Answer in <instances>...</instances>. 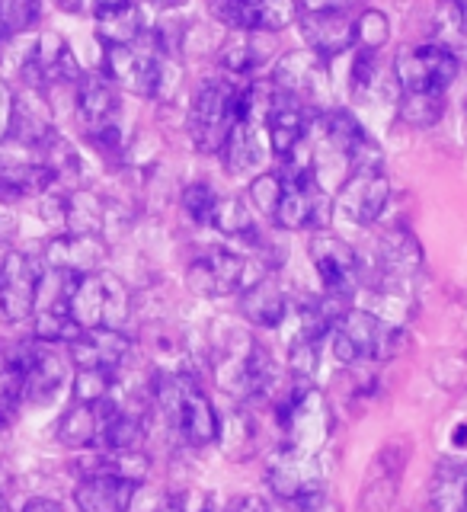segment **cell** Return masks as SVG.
Returning a JSON list of instances; mask_svg holds the SVG:
<instances>
[{
	"label": "cell",
	"mask_w": 467,
	"mask_h": 512,
	"mask_svg": "<svg viewBox=\"0 0 467 512\" xmlns=\"http://www.w3.org/2000/svg\"><path fill=\"white\" fill-rule=\"evenodd\" d=\"M272 84L285 96V100L298 103L301 109L317 112L330 100V71L327 58H320L311 48L301 52H288L279 58L276 71H272Z\"/></svg>",
	"instance_id": "cell-6"
},
{
	"label": "cell",
	"mask_w": 467,
	"mask_h": 512,
	"mask_svg": "<svg viewBox=\"0 0 467 512\" xmlns=\"http://www.w3.org/2000/svg\"><path fill=\"white\" fill-rule=\"evenodd\" d=\"M224 512H269V503L260 500V496H237V500L224 506Z\"/></svg>",
	"instance_id": "cell-46"
},
{
	"label": "cell",
	"mask_w": 467,
	"mask_h": 512,
	"mask_svg": "<svg viewBox=\"0 0 467 512\" xmlns=\"http://www.w3.org/2000/svg\"><path fill=\"white\" fill-rule=\"evenodd\" d=\"M308 116H314V112L301 109L298 103L285 100V96H282L279 106L272 109L269 119H266V138H269L272 154L288 157L304 138H308V132H311V119Z\"/></svg>",
	"instance_id": "cell-25"
},
{
	"label": "cell",
	"mask_w": 467,
	"mask_h": 512,
	"mask_svg": "<svg viewBox=\"0 0 467 512\" xmlns=\"http://www.w3.org/2000/svg\"><path fill=\"white\" fill-rule=\"evenodd\" d=\"M218 154L224 160V170L234 173V176L260 173L263 160H266V148H263V138H260V125H253V122H234V128L228 132V138H224Z\"/></svg>",
	"instance_id": "cell-23"
},
{
	"label": "cell",
	"mask_w": 467,
	"mask_h": 512,
	"mask_svg": "<svg viewBox=\"0 0 467 512\" xmlns=\"http://www.w3.org/2000/svg\"><path fill=\"white\" fill-rule=\"evenodd\" d=\"M388 39H391V23L381 10H365L356 20V45H362L365 52H381Z\"/></svg>",
	"instance_id": "cell-40"
},
{
	"label": "cell",
	"mask_w": 467,
	"mask_h": 512,
	"mask_svg": "<svg viewBox=\"0 0 467 512\" xmlns=\"http://www.w3.org/2000/svg\"><path fill=\"white\" fill-rule=\"evenodd\" d=\"M272 45L276 42H272L269 32H234V36L221 45L218 61L228 74L247 77L253 71H260L272 58Z\"/></svg>",
	"instance_id": "cell-24"
},
{
	"label": "cell",
	"mask_w": 467,
	"mask_h": 512,
	"mask_svg": "<svg viewBox=\"0 0 467 512\" xmlns=\"http://www.w3.org/2000/svg\"><path fill=\"white\" fill-rule=\"evenodd\" d=\"M64 13H96V0H58Z\"/></svg>",
	"instance_id": "cell-48"
},
{
	"label": "cell",
	"mask_w": 467,
	"mask_h": 512,
	"mask_svg": "<svg viewBox=\"0 0 467 512\" xmlns=\"http://www.w3.org/2000/svg\"><path fill=\"white\" fill-rule=\"evenodd\" d=\"M0 512H10V506H7V500L0 496Z\"/></svg>",
	"instance_id": "cell-51"
},
{
	"label": "cell",
	"mask_w": 467,
	"mask_h": 512,
	"mask_svg": "<svg viewBox=\"0 0 467 512\" xmlns=\"http://www.w3.org/2000/svg\"><path fill=\"white\" fill-rule=\"evenodd\" d=\"M71 362L77 368H103V372H116L132 352V340L122 330H84L68 346Z\"/></svg>",
	"instance_id": "cell-18"
},
{
	"label": "cell",
	"mask_w": 467,
	"mask_h": 512,
	"mask_svg": "<svg viewBox=\"0 0 467 512\" xmlns=\"http://www.w3.org/2000/svg\"><path fill=\"white\" fill-rule=\"evenodd\" d=\"M250 199L260 208V215L276 218V208L282 199V176L279 173H256L250 183Z\"/></svg>",
	"instance_id": "cell-41"
},
{
	"label": "cell",
	"mask_w": 467,
	"mask_h": 512,
	"mask_svg": "<svg viewBox=\"0 0 467 512\" xmlns=\"http://www.w3.org/2000/svg\"><path fill=\"white\" fill-rule=\"evenodd\" d=\"M42 263L20 250L0 256V317L10 324H23L36 311V288L42 279Z\"/></svg>",
	"instance_id": "cell-11"
},
{
	"label": "cell",
	"mask_w": 467,
	"mask_h": 512,
	"mask_svg": "<svg viewBox=\"0 0 467 512\" xmlns=\"http://www.w3.org/2000/svg\"><path fill=\"white\" fill-rule=\"evenodd\" d=\"M58 173L39 160H16L0 151V199L45 196L55 186Z\"/></svg>",
	"instance_id": "cell-22"
},
{
	"label": "cell",
	"mask_w": 467,
	"mask_h": 512,
	"mask_svg": "<svg viewBox=\"0 0 467 512\" xmlns=\"http://www.w3.org/2000/svg\"><path fill=\"white\" fill-rule=\"evenodd\" d=\"M176 429L186 439V445L202 448L218 442V413L212 407V400L202 394V388L196 384L192 375H183V391H180V410H176Z\"/></svg>",
	"instance_id": "cell-14"
},
{
	"label": "cell",
	"mask_w": 467,
	"mask_h": 512,
	"mask_svg": "<svg viewBox=\"0 0 467 512\" xmlns=\"http://www.w3.org/2000/svg\"><path fill=\"white\" fill-rule=\"evenodd\" d=\"M208 13L234 32H250V0H208Z\"/></svg>",
	"instance_id": "cell-43"
},
{
	"label": "cell",
	"mask_w": 467,
	"mask_h": 512,
	"mask_svg": "<svg viewBox=\"0 0 467 512\" xmlns=\"http://www.w3.org/2000/svg\"><path fill=\"white\" fill-rule=\"evenodd\" d=\"M218 192L208 183H189L183 189V212L196 224H212L215 208H218Z\"/></svg>",
	"instance_id": "cell-39"
},
{
	"label": "cell",
	"mask_w": 467,
	"mask_h": 512,
	"mask_svg": "<svg viewBox=\"0 0 467 512\" xmlns=\"http://www.w3.org/2000/svg\"><path fill=\"white\" fill-rule=\"evenodd\" d=\"M359 4L362 0H301L304 13H349Z\"/></svg>",
	"instance_id": "cell-44"
},
{
	"label": "cell",
	"mask_w": 467,
	"mask_h": 512,
	"mask_svg": "<svg viewBox=\"0 0 467 512\" xmlns=\"http://www.w3.org/2000/svg\"><path fill=\"white\" fill-rule=\"evenodd\" d=\"M464 116H467V103H464Z\"/></svg>",
	"instance_id": "cell-53"
},
{
	"label": "cell",
	"mask_w": 467,
	"mask_h": 512,
	"mask_svg": "<svg viewBox=\"0 0 467 512\" xmlns=\"http://www.w3.org/2000/svg\"><path fill=\"white\" fill-rule=\"evenodd\" d=\"M298 20V0H250V32L276 36Z\"/></svg>",
	"instance_id": "cell-33"
},
{
	"label": "cell",
	"mask_w": 467,
	"mask_h": 512,
	"mask_svg": "<svg viewBox=\"0 0 467 512\" xmlns=\"http://www.w3.org/2000/svg\"><path fill=\"white\" fill-rule=\"evenodd\" d=\"M256 436H260V429H256V420L244 407L228 413V420L218 426V442L224 448V455L237 461H244L256 452Z\"/></svg>",
	"instance_id": "cell-31"
},
{
	"label": "cell",
	"mask_w": 467,
	"mask_h": 512,
	"mask_svg": "<svg viewBox=\"0 0 467 512\" xmlns=\"http://www.w3.org/2000/svg\"><path fill=\"white\" fill-rule=\"evenodd\" d=\"M308 253L330 298L346 301L362 288V260L343 237H336L330 231H317L311 237Z\"/></svg>",
	"instance_id": "cell-8"
},
{
	"label": "cell",
	"mask_w": 467,
	"mask_h": 512,
	"mask_svg": "<svg viewBox=\"0 0 467 512\" xmlns=\"http://www.w3.org/2000/svg\"><path fill=\"white\" fill-rule=\"evenodd\" d=\"M157 512H186V506H183V496H170V500L160 503V509H157Z\"/></svg>",
	"instance_id": "cell-50"
},
{
	"label": "cell",
	"mask_w": 467,
	"mask_h": 512,
	"mask_svg": "<svg viewBox=\"0 0 467 512\" xmlns=\"http://www.w3.org/2000/svg\"><path fill=\"white\" fill-rule=\"evenodd\" d=\"M247 272H250L247 256L215 247V250L202 253L199 260H192L186 282L199 298H228V295H237L253 285V282H247Z\"/></svg>",
	"instance_id": "cell-13"
},
{
	"label": "cell",
	"mask_w": 467,
	"mask_h": 512,
	"mask_svg": "<svg viewBox=\"0 0 467 512\" xmlns=\"http://www.w3.org/2000/svg\"><path fill=\"white\" fill-rule=\"evenodd\" d=\"M212 228L221 231L224 237H253V215L240 199H218Z\"/></svg>",
	"instance_id": "cell-35"
},
{
	"label": "cell",
	"mask_w": 467,
	"mask_h": 512,
	"mask_svg": "<svg viewBox=\"0 0 467 512\" xmlns=\"http://www.w3.org/2000/svg\"><path fill=\"white\" fill-rule=\"evenodd\" d=\"M13 109H16V96L10 93V87L0 80V141L10 138L13 128Z\"/></svg>",
	"instance_id": "cell-45"
},
{
	"label": "cell",
	"mask_w": 467,
	"mask_h": 512,
	"mask_svg": "<svg viewBox=\"0 0 467 512\" xmlns=\"http://www.w3.org/2000/svg\"><path fill=\"white\" fill-rule=\"evenodd\" d=\"M301 36L320 58L343 55L356 45V20L349 13H304L298 16Z\"/></svg>",
	"instance_id": "cell-17"
},
{
	"label": "cell",
	"mask_w": 467,
	"mask_h": 512,
	"mask_svg": "<svg viewBox=\"0 0 467 512\" xmlns=\"http://www.w3.org/2000/svg\"><path fill=\"white\" fill-rule=\"evenodd\" d=\"M237 90L240 84H234V80L215 77L199 84V90L192 93L186 128L199 151H221L224 138L237 122Z\"/></svg>",
	"instance_id": "cell-4"
},
{
	"label": "cell",
	"mask_w": 467,
	"mask_h": 512,
	"mask_svg": "<svg viewBox=\"0 0 467 512\" xmlns=\"http://www.w3.org/2000/svg\"><path fill=\"white\" fill-rule=\"evenodd\" d=\"M0 4H4V0H0Z\"/></svg>",
	"instance_id": "cell-54"
},
{
	"label": "cell",
	"mask_w": 467,
	"mask_h": 512,
	"mask_svg": "<svg viewBox=\"0 0 467 512\" xmlns=\"http://www.w3.org/2000/svg\"><path fill=\"white\" fill-rule=\"evenodd\" d=\"M349 87L352 96L362 103H388V100H400V84L394 77V64L384 68V61L378 52H362L352 61L349 71Z\"/></svg>",
	"instance_id": "cell-21"
},
{
	"label": "cell",
	"mask_w": 467,
	"mask_h": 512,
	"mask_svg": "<svg viewBox=\"0 0 467 512\" xmlns=\"http://www.w3.org/2000/svg\"><path fill=\"white\" fill-rule=\"evenodd\" d=\"M116 388V372H103V368H77L74 378V404H100L112 397Z\"/></svg>",
	"instance_id": "cell-36"
},
{
	"label": "cell",
	"mask_w": 467,
	"mask_h": 512,
	"mask_svg": "<svg viewBox=\"0 0 467 512\" xmlns=\"http://www.w3.org/2000/svg\"><path fill=\"white\" fill-rule=\"evenodd\" d=\"M16 74L32 90H48L64 84L77 87V80L84 77L74 52L58 32H39V36L23 42L20 55H16Z\"/></svg>",
	"instance_id": "cell-5"
},
{
	"label": "cell",
	"mask_w": 467,
	"mask_h": 512,
	"mask_svg": "<svg viewBox=\"0 0 467 512\" xmlns=\"http://www.w3.org/2000/svg\"><path fill=\"white\" fill-rule=\"evenodd\" d=\"M240 314H244L253 327H279L288 314L285 288L276 279H256L250 288H244Z\"/></svg>",
	"instance_id": "cell-26"
},
{
	"label": "cell",
	"mask_w": 467,
	"mask_h": 512,
	"mask_svg": "<svg viewBox=\"0 0 467 512\" xmlns=\"http://www.w3.org/2000/svg\"><path fill=\"white\" fill-rule=\"evenodd\" d=\"M141 4H148V7L157 10V13H167V10H180V7H186L189 0H141Z\"/></svg>",
	"instance_id": "cell-49"
},
{
	"label": "cell",
	"mask_w": 467,
	"mask_h": 512,
	"mask_svg": "<svg viewBox=\"0 0 467 512\" xmlns=\"http://www.w3.org/2000/svg\"><path fill=\"white\" fill-rule=\"evenodd\" d=\"M388 202H391L388 173L384 170H356V173L346 176V183H340L333 212L340 215L346 224L368 228V224H375L384 215Z\"/></svg>",
	"instance_id": "cell-9"
},
{
	"label": "cell",
	"mask_w": 467,
	"mask_h": 512,
	"mask_svg": "<svg viewBox=\"0 0 467 512\" xmlns=\"http://www.w3.org/2000/svg\"><path fill=\"white\" fill-rule=\"evenodd\" d=\"M317 362H320V352L314 340H304V336H295L292 349H288V368L298 381H311L317 372Z\"/></svg>",
	"instance_id": "cell-42"
},
{
	"label": "cell",
	"mask_w": 467,
	"mask_h": 512,
	"mask_svg": "<svg viewBox=\"0 0 467 512\" xmlns=\"http://www.w3.org/2000/svg\"><path fill=\"white\" fill-rule=\"evenodd\" d=\"M269 487L285 503L298 509H314L320 496H324V474H320L314 455H295L282 448L269 461Z\"/></svg>",
	"instance_id": "cell-12"
},
{
	"label": "cell",
	"mask_w": 467,
	"mask_h": 512,
	"mask_svg": "<svg viewBox=\"0 0 467 512\" xmlns=\"http://www.w3.org/2000/svg\"><path fill=\"white\" fill-rule=\"evenodd\" d=\"M23 512H80L77 506L71 509V506H64V503H55V500H29L26 506H23Z\"/></svg>",
	"instance_id": "cell-47"
},
{
	"label": "cell",
	"mask_w": 467,
	"mask_h": 512,
	"mask_svg": "<svg viewBox=\"0 0 467 512\" xmlns=\"http://www.w3.org/2000/svg\"><path fill=\"white\" fill-rule=\"evenodd\" d=\"M20 404H23V381H20V372H16L13 365H7L0 359V429L13 426L16 413H20Z\"/></svg>",
	"instance_id": "cell-37"
},
{
	"label": "cell",
	"mask_w": 467,
	"mask_h": 512,
	"mask_svg": "<svg viewBox=\"0 0 467 512\" xmlns=\"http://www.w3.org/2000/svg\"><path fill=\"white\" fill-rule=\"evenodd\" d=\"M39 16H42V0H4L0 4V20H4L10 39L29 32L39 23Z\"/></svg>",
	"instance_id": "cell-38"
},
{
	"label": "cell",
	"mask_w": 467,
	"mask_h": 512,
	"mask_svg": "<svg viewBox=\"0 0 467 512\" xmlns=\"http://www.w3.org/2000/svg\"><path fill=\"white\" fill-rule=\"evenodd\" d=\"M80 333L84 330L74 324V317L68 311H36V317H32V336H36L39 343L71 346Z\"/></svg>",
	"instance_id": "cell-34"
},
{
	"label": "cell",
	"mask_w": 467,
	"mask_h": 512,
	"mask_svg": "<svg viewBox=\"0 0 467 512\" xmlns=\"http://www.w3.org/2000/svg\"><path fill=\"white\" fill-rule=\"evenodd\" d=\"M394 77L400 93H445L458 77V55L436 42L404 48L394 58Z\"/></svg>",
	"instance_id": "cell-7"
},
{
	"label": "cell",
	"mask_w": 467,
	"mask_h": 512,
	"mask_svg": "<svg viewBox=\"0 0 467 512\" xmlns=\"http://www.w3.org/2000/svg\"><path fill=\"white\" fill-rule=\"evenodd\" d=\"M128 288L119 276L112 272H84L77 276L71 285V298H68V314L74 317V324L80 330H122L125 317H128Z\"/></svg>",
	"instance_id": "cell-3"
},
{
	"label": "cell",
	"mask_w": 467,
	"mask_h": 512,
	"mask_svg": "<svg viewBox=\"0 0 467 512\" xmlns=\"http://www.w3.org/2000/svg\"><path fill=\"white\" fill-rule=\"evenodd\" d=\"M106 253L109 250L100 234H58L45 247V266L84 276V272H96L106 263Z\"/></svg>",
	"instance_id": "cell-16"
},
{
	"label": "cell",
	"mask_w": 467,
	"mask_h": 512,
	"mask_svg": "<svg viewBox=\"0 0 467 512\" xmlns=\"http://www.w3.org/2000/svg\"><path fill=\"white\" fill-rule=\"evenodd\" d=\"M96 16V39L103 42V48H116V45H135L141 39V10L135 7V0L119 7H100L93 13Z\"/></svg>",
	"instance_id": "cell-27"
},
{
	"label": "cell",
	"mask_w": 467,
	"mask_h": 512,
	"mask_svg": "<svg viewBox=\"0 0 467 512\" xmlns=\"http://www.w3.org/2000/svg\"><path fill=\"white\" fill-rule=\"evenodd\" d=\"M276 416L282 426V448L295 455H314L324 448L333 429V413L327 397L317 388H311L308 381H298L288 391L279 394L276 400Z\"/></svg>",
	"instance_id": "cell-1"
},
{
	"label": "cell",
	"mask_w": 467,
	"mask_h": 512,
	"mask_svg": "<svg viewBox=\"0 0 467 512\" xmlns=\"http://www.w3.org/2000/svg\"><path fill=\"white\" fill-rule=\"evenodd\" d=\"M119 87L106 74H84L77 80V122L93 135L119 122Z\"/></svg>",
	"instance_id": "cell-15"
},
{
	"label": "cell",
	"mask_w": 467,
	"mask_h": 512,
	"mask_svg": "<svg viewBox=\"0 0 467 512\" xmlns=\"http://www.w3.org/2000/svg\"><path fill=\"white\" fill-rule=\"evenodd\" d=\"M4 362L20 372L23 400H29V404H48L64 384V359L58 356V349L48 343L32 340V343L16 346Z\"/></svg>",
	"instance_id": "cell-10"
},
{
	"label": "cell",
	"mask_w": 467,
	"mask_h": 512,
	"mask_svg": "<svg viewBox=\"0 0 467 512\" xmlns=\"http://www.w3.org/2000/svg\"><path fill=\"white\" fill-rule=\"evenodd\" d=\"M432 36L436 45L448 52H464L467 48V0H439L436 16H432Z\"/></svg>",
	"instance_id": "cell-29"
},
{
	"label": "cell",
	"mask_w": 467,
	"mask_h": 512,
	"mask_svg": "<svg viewBox=\"0 0 467 512\" xmlns=\"http://www.w3.org/2000/svg\"><path fill=\"white\" fill-rule=\"evenodd\" d=\"M0 221H10V218H7L4 212H0ZM0 234H7V231H0ZM7 237H10V234H7Z\"/></svg>",
	"instance_id": "cell-52"
},
{
	"label": "cell",
	"mask_w": 467,
	"mask_h": 512,
	"mask_svg": "<svg viewBox=\"0 0 467 512\" xmlns=\"http://www.w3.org/2000/svg\"><path fill=\"white\" fill-rule=\"evenodd\" d=\"M397 116L413 128H432L445 116V93H400Z\"/></svg>",
	"instance_id": "cell-32"
},
{
	"label": "cell",
	"mask_w": 467,
	"mask_h": 512,
	"mask_svg": "<svg viewBox=\"0 0 467 512\" xmlns=\"http://www.w3.org/2000/svg\"><path fill=\"white\" fill-rule=\"evenodd\" d=\"M420 266V244L407 228H391L378 237V269L388 285H410Z\"/></svg>",
	"instance_id": "cell-20"
},
{
	"label": "cell",
	"mask_w": 467,
	"mask_h": 512,
	"mask_svg": "<svg viewBox=\"0 0 467 512\" xmlns=\"http://www.w3.org/2000/svg\"><path fill=\"white\" fill-rule=\"evenodd\" d=\"M100 439V416L93 404H74L64 410L58 423V442L68 448H96Z\"/></svg>",
	"instance_id": "cell-30"
},
{
	"label": "cell",
	"mask_w": 467,
	"mask_h": 512,
	"mask_svg": "<svg viewBox=\"0 0 467 512\" xmlns=\"http://www.w3.org/2000/svg\"><path fill=\"white\" fill-rule=\"evenodd\" d=\"M429 500L436 512H467V464L442 461L432 477Z\"/></svg>",
	"instance_id": "cell-28"
},
{
	"label": "cell",
	"mask_w": 467,
	"mask_h": 512,
	"mask_svg": "<svg viewBox=\"0 0 467 512\" xmlns=\"http://www.w3.org/2000/svg\"><path fill=\"white\" fill-rule=\"evenodd\" d=\"M330 346H333V356L340 359L343 365L352 362H362V359H394L400 349L407 346V333L381 320L372 311H362V308H352L343 311V317L336 320V327L330 330Z\"/></svg>",
	"instance_id": "cell-2"
},
{
	"label": "cell",
	"mask_w": 467,
	"mask_h": 512,
	"mask_svg": "<svg viewBox=\"0 0 467 512\" xmlns=\"http://www.w3.org/2000/svg\"><path fill=\"white\" fill-rule=\"evenodd\" d=\"M138 493L135 480H125L116 474H90L80 477L74 490V506L80 512H128Z\"/></svg>",
	"instance_id": "cell-19"
}]
</instances>
